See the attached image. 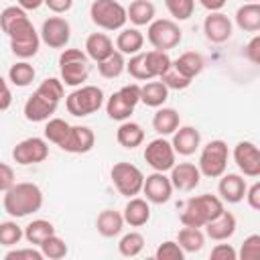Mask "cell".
I'll list each match as a JSON object with an SVG mask.
<instances>
[{"instance_id": "6da1fadb", "label": "cell", "mask_w": 260, "mask_h": 260, "mask_svg": "<svg viewBox=\"0 0 260 260\" xmlns=\"http://www.w3.org/2000/svg\"><path fill=\"white\" fill-rule=\"evenodd\" d=\"M0 28L10 39V51L20 59H30L39 53L41 37L35 30L26 10L16 6H6L0 12Z\"/></svg>"}, {"instance_id": "7a4b0ae2", "label": "cell", "mask_w": 260, "mask_h": 260, "mask_svg": "<svg viewBox=\"0 0 260 260\" xmlns=\"http://www.w3.org/2000/svg\"><path fill=\"white\" fill-rule=\"evenodd\" d=\"M65 93V85L59 77H47L24 102V118L28 122H47L59 108Z\"/></svg>"}, {"instance_id": "3957f363", "label": "cell", "mask_w": 260, "mask_h": 260, "mask_svg": "<svg viewBox=\"0 0 260 260\" xmlns=\"http://www.w3.org/2000/svg\"><path fill=\"white\" fill-rule=\"evenodd\" d=\"M2 203L10 217H26L43 207V191L37 183H14L8 191H4Z\"/></svg>"}, {"instance_id": "277c9868", "label": "cell", "mask_w": 260, "mask_h": 260, "mask_svg": "<svg viewBox=\"0 0 260 260\" xmlns=\"http://www.w3.org/2000/svg\"><path fill=\"white\" fill-rule=\"evenodd\" d=\"M223 201L217 195H197V197H189L183 205V211L179 215L183 225H191V228H203L207 221L215 219L221 211H223Z\"/></svg>"}, {"instance_id": "5b68a950", "label": "cell", "mask_w": 260, "mask_h": 260, "mask_svg": "<svg viewBox=\"0 0 260 260\" xmlns=\"http://www.w3.org/2000/svg\"><path fill=\"white\" fill-rule=\"evenodd\" d=\"M59 73L63 85L77 87L89 75V57L81 49H63L59 55Z\"/></svg>"}, {"instance_id": "8992f818", "label": "cell", "mask_w": 260, "mask_h": 260, "mask_svg": "<svg viewBox=\"0 0 260 260\" xmlns=\"http://www.w3.org/2000/svg\"><path fill=\"white\" fill-rule=\"evenodd\" d=\"M104 106V91L98 85H81L65 98V108L71 116L83 118Z\"/></svg>"}, {"instance_id": "52a82bcc", "label": "cell", "mask_w": 260, "mask_h": 260, "mask_svg": "<svg viewBox=\"0 0 260 260\" xmlns=\"http://www.w3.org/2000/svg\"><path fill=\"white\" fill-rule=\"evenodd\" d=\"M91 22L104 30H120L126 24V8L118 0H93L89 6Z\"/></svg>"}, {"instance_id": "ba28073f", "label": "cell", "mask_w": 260, "mask_h": 260, "mask_svg": "<svg viewBox=\"0 0 260 260\" xmlns=\"http://www.w3.org/2000/svg\"><path fill=\"white\" fill-rule=\"evenodd\" d=\"M228 158H230V150H228V144L223 140H209L201 154H199V173L203 177H209V179H217L225 173L228 169Z\"/></svg>"}, {"instance_id": "9c48e42d", "label": "cell", "mask_w": 260, "mask_h": 260, "mask_svg": "<svg viewBox=\"0 0 260 260\" xmlns=\"http://www.w3.org/2000/svg\"><path fill=\"white\" fill-rule=\"evenodd\" d=\"M140 102V85L138 83H128L124 87H120L118 91H114L108 102H106V112L112 120L116 122H124L132 116L136 104Z\"/></svg>"}, {"instance_id": "30bf717a", "label": "cell", "mask_w": 260, "mask_h": 260, "mask_svg": "<svg viewBox=\"0 0 260 260\" xmlns=\"http://www.w3.org/2000/svg\"><path fill=\"white\" fill-rule=\"evenodd\" d=\"M146 39L148 43L158 49V51H169V49H175L181 41H183V30L181 26L171 20V18H156L148 24V30H146Z\"/></svg>"}, {"instance_id": "8fae6325", "label": "cell", "mask_w": 260, "mask_h": 260, "mask_svg": "<svg viewBox=\"0 0 260 260\" xmlns=\"http://www.w3.org/2000/svg\"><path fill=\"white\" fill-rule=\"evenodd\" d=\"M110 177H112V183L118 189V193L124 197H134L142 191L144 175L132 162H116L110 171Z\"/></svg>"}, {"instance_id": "7c38bea8", "label": "cell", "mask_w": 260, "mask_h": 260, "mask_svg": "<svg viewBox=\"0 0 260 260\" xmlns=\"http://www.w3.org/2000/svg\"><path fill=\"white\" fill-rule=\"evenodd\" d=\"M175 150L173 144L167 138H154L144 146V160L152 171L158 173H167L171 171V167L175 165Z\"/></svg>"}, {"instance_id": "4fadbf2b", "label": "cell", "mask_w": 260, "mask_h": 260, "mask_svg": "<svg viewBox=\"0 0 260 260\" xmlns=\"http://www.w3.org/2000/svg\"><path fill=\"white\" fill-rule=\"evenodd\" d=\"M47 156H49V144H47L45 138H39V136L24 138V140H20V142L12 148V158H14V162H16V165H22V167L43 162Z\"/></svg>"}, {"instance_id": "5bb4252c", "label": "cell", "mask_w": 260, "mask_h": 260, "mask_svg": "<svg viewBox=\"0 0 260 260\" xmlns=\"http://www.w3.org/2000/svg\"><path fill=\"white\" fill-rule=\"evenodd\" d=\"M39 37L51 49H65L71 39V26L63 16H49L41 26Z\"/></svg>"}, {"instance_id": "9a60e30c", "label": "cell", "mask_w": 260, "mask_h": 260, "mask_svg": "<svg viewBox=\"0 0 260 260\" xmlns=\"http://www.w3.org/2000/svg\"><path fill=\"white\" fill-rule=\"evenodd\" d=\"M234 162L244 173V177H260V150L252 140H240L234 146Z\"/></svg>"}, {"instance_id": "2e32d148", "label": "cell", "mask_w": 260, "mask_h": 260, "mask_svg": "<svg viewBox=\"0 0 260 260\" xmlns=\"http://www.w3.org/2000/svg\"><path fill=\"white\" fill-rule=\"evenodd\" d=\"M95 144V134L87 126H69L67 136L59 144L61 150L71 152V154H85L93 148Z\"/></svg>"}, {"instance_id": "e0dca14e", "label": "cell", "mask_w": 260, "mask_h": 260, "mask_svg": "<svg viewBox=\"0 0 260 260\" xmlns=\"http://www.w3.org/2000/svg\"><path fill=\"white\" fill-rule=\"evenodd\" d=\"M142 193L146 195V201L148 203H156V205H162L171 199L173 195V185H171V179L165 175V173H158L154 171L152 175L144 177V183H142Z\"/></svg>"}, {"instance_id": "ac0fdd59", "label": "cell", "mask_w": 260, "mask_h": 260, "mask_svg": "<svg viewBox=\"0 0 260 260\" xmlns=\"http://www.w3.org/2000/svg\"><path fill=\"white\" fill-rule=\"evenodd\" d=\"M171 185L173 189L177 191H193L199 183H201V173H199V167L193 165V162H175L171 167Z\"/></svg>"}, {"instance_id": "d6986e66", "label": "cell", "mask_w": 260, "mask_h": 260, "mask_svg": "<svg viewBox=\"0 0 260 260\" xmlns=\"http://www.w3.org/2000/svg\"><path fill=\"white\" fill-rule=\"evenodd\" d=\"M232 30H234L232 20L228 18V14H223L219 10L209 12L203 20V32H205L207 41H211V43H225L232 37Z\"/></svg>"}, {"instance_id": "ffe728a7", "label": "cell", "mask_w": 260, "mask_h": 260, "mask_svg": "<svg viewBox=\"0 0 260 260\" xmlns=\"http://www.w3.org/2000/svg\"><path fill=\"white\" fill-rule=\"evenodd\" d=\"M217 193L219 199L223 203H240L246 195V179L238 173H223L221 177H217Z\"/></svg>"}, {"instance_id": "44dd1931", "label": "cell", "mask_w": 260, "mask_h": 260, "mask_svg": "<svg viewBox=\"0 0 260 260\" xmlns=\"http://www.w3.org/2000/svg\"><path fill=\"white\" fill-rule=\"evenodd\" d=\"M236 225H238L236 215L223 209L215 219H211V221H207V223L203 225V228H205L203 234H205L209 240H213V242H225V240H230V238L236 234Z\"/></svg>"}, {"instance_id": "7402d4cb", "label": "cell", "mask_w": 260, "mask_h": 260, "mask_svg": "<svg viewBox=\"0 0 260 260\" xmlns=\"http://www.w3.org/2000/svg\"><path fill=\"white\" fill-rule=\"evenodd\" d=\"M173 150L175 154H181V156H191L199 144H201V134L195 126H179L175 132H173Z\"/></svg>"}, {"instance_id": "603a6c76", "label": "cell", "mask_w": 260, "mask_h": 260, "mask_svg": "<svg viewBox=\"0 0 260 260\" xmlns=\"http://www.w3.org/2000/svg\"><path fill=\"white\" fill-rule=\"evenodd\" d=\"M124 223H128L130 228H142L148 223L150 219V203L142 197H128V203L124 205L122 211Z\"/></svg>"}, {"instance_id": "cb8c5ba5", "label": "cell", "mask_w": 260, "mask_h": 260, "mask_svg": "<svg viewBox=\"0 0 260 260\" xmlns=\"http://www.w3.org/2000/svg\"><path fill=\"white\" fill-rule=\"evenodd\" d=\"M116 49H114V43H112V39L106 35V32H91L87 39H85V55L91 59V61H95V63H100V61H104L108 55H112Z\"/></svg>"}, {"instance_id": "d4e9b609", "label": "cell", "mask_w": 260, "mask_h": 260, "mask_svg": "<svg viewBox=\"0 0 260 260\" xmlns=\"http://www.w3.org/2000/svg\"><path fill=\"white\" fill-rule=\"evenodd\" d=\"M171 65H173L183 77H187V79L193 81V79L203 71L205 61H203V57H201L199 53H195V51H185V53H181L175 61H171Z\"/></svg>"}, {"instance_id": "484cf974", "label": "cell", "mask_w": 260, "mask_h": 260, "mask_svg": "<svg viewBox=\"0 0 260 260\" xmlns=\"http://www.w3.org/2000/svg\"><path fill=\"white\" fill-rule=\"evenodd\" d=\"M236 24L244 32H258L260 30V4L246 2L236 10Z\"/></svg>"}, {"instance_id": "4316f807", "label": "cell", "mask_w": 260, "mask_h": 260, "mask_svg": "<svg viewBox=\"0 0 260 260\" xmlns=\"http://www.w3.org/2000/svg\"><path fill=\"white\" fill-rule=\"evenodd\" d=\"M144 47V35L132 26V28H120L118 37H116V49L122 55H136L140 53Z\"/></svg>"}, {"instance_id": "83f0119b", "label": "cell", "mask_w": 260, "mask_h": 260, "mask_svg": "<svg viewBox=\"0 0 260 260\" xmlns=\"http://www.w3.org/2000/svg\"><path fill=\"white\" fill-rule=\"evenodd\" d=\"M169 100V87L158 79L152 81L148 79L144 85H140V102L146 104L148 108H160Z\"/></svg>"}, {"instance_id": "f1b7e54d", "label": "cell", "mask_w": 260, "mask_h": 260, "mask_svg": "<svg viewBox=\"0 0 260 260\" xmlns=\"http://www.w3.org/2000/svg\"><path fill=\"white\" fill-rule=\"evenodd\" d=\"M179 126H181V116H179V112L173 110V108H158L156 114L152 116V128H154V132L160 134V136L173 134Z\"/></svg>"}, {"instance_id": "f546056e", "label": "cell", "mask_w": 260, "mask_h": 260, "mask_svg": "<svg viewBox=\"0 0 260 260\" xmlns=\"http://www.w3.org/2000/svg\"><path fill=\"white\" fill-rule=\"evenodd\" d=\"M116 140H118L120 146L132 150V148H136V146H140L144 142V130H142L140 124L130 122V120H124L118 126V130H116Z\"/></svg>"}, {"instance_id": "4dcf8cb0", "label": "cell", "mask_w": 260, "mask_h": 260, "mask_svg": "<svg viewBox=\"0 0 260 260\" xmlns=\"http://www.w3.org/2000/svg\"><path fill=\"white\" fill-rule=\"evenodd\" d=\"M95 228L98 232L104 236V238H114L122 232L124 228V217L120 211H114V209H104L100 211L98 219H95Z\"/></svg>"}, {"instance_id": "1f68e13d", "label": "cell", "mask_w": 260, "mask_h": 260, "mask_svg": "<svg viewBox=\"0 0 260 260\" xmlns=\"http://www.w3.org/2000/svg\"><path fill=\"white\" fill-rule=\"evenodd\" d=\"M154 12L156 10H154V4L150 0H134L126 8V18L134 26H144V24H150L154 20Z\"/></svg>"}, {"instance_id": "d6a6232c", "label": "cell", "mask_w": 260, "mask_h": 260, "mask_svg": "<svg viewBox=\"0 0 260 260\" xmlns=\"http://www.w3.org/2000/svg\"><path fill=\"white\" fill-rule=\"evenodd\" d=\"M177 242L185 252H199L205 244V234L201 232V228L183 225L177 234Z\"/></svg>"}, {"instance_id": "836d02e7", "label": "cell", "mask_w": 260, "mask_h": 260, "mask_svg": "<svg viewBox=\"0 0 260 260\" xmlns=\"http://www.w3.org/2000/svg\"><path fill=\"white\" fill-rule=\"evenodd\" d=\"M53 234H55V225L49 219H32L24 228V240L28 244H35V246H41V242Z\"/></svg>"}, {"instance_id": "e575fe53", "label": "cell", "mask_w": 260, "mask_h": 260, "mask_svg": "<svg viewBox=\"0 0 260 260\" xmlns=\"http://www.w3.org/2000/svg\"><path fill=\"white\" fill-rule=\"evenodd\" d=\"M98 71L102 77L106 79H116L120 77L124 71H126V61H124V55L120 51H114L112 55H108L104 61L98 63Z\"/></svg>"}, {"instance_id": "d590c367", "label": "cell", "mask_w": 260, "mask_h": 260, "mask_svg": "<svg viewBox=\"0 0 260 260\" xmlns=\"http://www.w3.org/2000/svg\"><path fill=\"white\" fill-rule=\"evenodd\" d=\"M35 67L28 63V61H18V63H14L10 69H8V79H10V83L12 85H16V87H26V85H30L32 81H35Z\"/></svg>"}, {"instance_id": "8d00e7d4", "label": "cell", "mask_w": 260, "mask_h": 260, "mask_svg": "<svg viewBox=\"0 0 260 260\" xmlns=\"http://www.w3.org/2000/svg\"><path fill=\"white\" fill-rule=\"evenodd\" d=\"M144 59H146V67L152 75V79L160 77L169 67H171V57L167 51H158V49H152L148 53H144Z\"/></svg>"}, {"instance_id": "74e56055", "label": "cell", "mask_w": 260, "mask_h": 260, "mask_svg": "<svg viewBox=\"0 0 260 260\" xmlns=\"http://www.w3.org/2000/svg\"><path fill=\"white\" fill-rule=\"evenodd\" d=\"M144 248V236L138 234V232H130V234H124L118 242V252L124 256V258H136Z\"/></svg>"}, {"instance_id": "f35d334b", "label": "cell", "mask_w": 260, "mask_h": 260, "mask_svg": "<svg viewBox=\"0 0 260 260\" xmlns=\"http://www.w3.org/2000/svg\"><path fill=\"white\" fill-rule=\"evenodd\" d=\"M39 250L43 252V258H49V260H61V258H65L67 256V244L57 236V234H53V236H49L47 240H43L41 242V246H39Z\"/></svg>"}, {"instance_id": "ab89813d", "label": "cell", "mask_w": 260, "mask_h": 260, "mask_svg": "<svg viewBox=\"0 0 260 260\" xmlns=\"http://www.w3.org/2000/svg\"><path fill=\"white\" fill-rule=\"evenodd\" d=\"M69 126L71 124H67L63 118H49L47 124H45V140L59 146L63 142V138L67 136V132H69Z\"/></svg>"}, {"instance_id": "60d3db41", "label": "cell", "mask_w": 260, "mask_h": 260, "mask_svg": "<svg viewBox=\"0 0 260 260\" xmlns=\"http://www.w3.org/2000/svg\"><path fill=\"white\" fill-rule=\"evenodd\" d=\"M22 238H24V230L16 221L12 219L0 221V246H6V248L16 246Z\"/></svg>"}, {"instance_id": "b9f144b4", "label": "cell", "mask_w": 260, "mask_h": 260, "mask_svg": "<svg viewBox=\"0 0 260 260\" xmlns=\"http://www.w3.org/2000/svg\"><path fill=\"white\" fill-rule=\"evenodd\" d=\"M165 6L175 20H187L193 16L195 0H165Z\"/></svg>"}, {"instance_id": "7bdbcfd3", "label": "cell", "mask_w": 260, "mask_h": 260, "mask_svg": "<svg viewBox=\"0 0 260 260\" xmlns=\"http://www.w3.org/2000/svg\"><path fill=\"white\" fill-rule=\"evenodd\" d=\"M126 71H128L134 79H138V81H148V79H152V75H150V71H148V67H146V59H144V53H142V51L130 57V61L126 63Z\"/></svg>"}, {"instance_id": "ee69618b", "label": "cell", "mask_w": 260, "mask_h": 260, "mask_svg": "<svg viewBox=\"0 0 260 260\" xmlns=\"http://www.w3.org/2000/svg\"><path fill=\"white\" fill-rule=\"evenodd\" d=\"M154 258H156V260H183V258H185V250L179 246V242L167 240V242H162V244L156 248Z\"/></svg>"}, {"instance_id": "f6af8a7d", "label": "cell", "mask_w": 260, "mask_h": 260, "mask_svg": "<svg viewBox=\"0 0 260 260\" xmlns=\"http://www.w3.org/2000/svg\"><path fill=\"white\" fill-rule=\"evenodd\" d=\"M158 79H160L169 89H187V87L191 85V79L183 77V75H181L173 65H171V67H169V69H167Z\"/></svg>"}, {"instance_id": "bcb514c9", "label": "cell", "mask_w": 260, "mask_h": 260, "mask_svg": "<svg viewBox=\"0 0 260 260\" xmlns=\"http://www.w3.org/2000/svg\"><path fill=\"white\" fill-rule=\"evenodd\" d=\"M242 260H258L260 258V236L258 234H252L244 240L242 248H240V254H238Z\"/></svg>"}, {"instance_id": "7dc6e473", "label": "cell", "mask_w": 260, "mask_h": 260, "mask_svg": "<svg viewBox=\"0 0 260 260\" xmlns=\"http://www.w3.org/2000/svg\"><path fill=\"white\" fill-rule=\"evenodd\" d=\"M6 260H43V252L37 248H16L4 254Z\"/></svg>"}, {"instance_id": "c3c4849f", "label": "cell", "mask_w": 260, "mask_h": 260, "mask_svg": "<svg viewBox=\"0 0 260 260\" xmlns=\"http://www.w3.org/2000/svg\"><path fill=\"white\" fill-rule=\"evenodd\" d=\"M209 258L211 260H236L238 252L232 244H215L209 252Z\"/></svg>"}, {"instance_id": "681fc988", "label": "cell", "mask_w": 260, "mask_h": 260, "mask_svg": "<svg viewBox=\"0 0 260 260\" xmlns=\"http://www.w3.org/2000/svg\"><path fill=\"white\" fill-rule=\"evenodd\" d=\"M244 55H246L248 61H252L254 65H260V35H254V37L248 41V45H246V49H244Z\"/></svg>"}, {"instance_id": "f907efd6", "label": "cell", "mask_w": 260, "mask_h": 260, "mask_svg": "<svg viewBox=\"0 0 260 260\" xmlns=\"http://www.w3.org/2000/svg\"><path fill=\"white\" fill-rule=\"evenodd\" d=\"M14 183H16V181H14V171H12V167L6 165V162H0V193L8 191Z\"/></svg>"}, {"instance_id": "816d5d0a", "label": "cell", "mask_w": 260, "mask_h": 260, "mask_svg": "<svg viewBox=\"0 0 260 260\" xmlns=\"http://www.w3.org/2000/svg\"><path fill=\"white\" fill-rule=\"evenodd\" d=\"M244 199L248 201V205L252 207V209H260V183L256 181V183H252L250 187H246V195H244Z\"/></svg>"}, {"instance_id": "f5cc1de1", "label": "cell", "mask_w": 260, "mask_h": 260, "mask_svg": "<svg viewBox=\"0 0 260 260\" xmlns=\"http://www.w3.org/2000/svg\"><path fill=\"white\" fill-rule=\"evenodd\" d=\"M51 12L55 14H63V12H69L71 6H73V0H45L43 2Z\"/></svg>"}, {"instance_id": "db71d44e", "label": "cell", "mask_w": 260, "mask_h": 260, "mask_svg": "<svg viewBox=\"0 0 260 260\" xmlns=\"http://www.w3.org/2000/svg\"><path fill=\"white\" fill-rule=\"evenodd\" d=\"M10 104H12V91H10L8 83H6V79L0 75V112L8 110Z\"/></svg>"}, {"instance_id": "11a10c76", "label": "cell", "mask_w": 260, "mask_h": 260, "mask_svg": "<svg viewBox=\"0 0 260 260\" xmlns=\"http://www.w3.org/2000/svg\"><path fill=\"white\" fill-rule=\"evenodd\" d=\"M225 2H228V0H199V4H201L205 10H209V12L221 10V8L225 6Z\"/></svg>"}, {"instance_id": "9f6ffc18", "label": "cell", "mask_w": 260, "mask_h": 260, "mask_svg": "<svg viewBox=\"0 0 260 260\" xmlns=\"http://www.w3.org/2000/svg\"><path fill=\"white\" fill-rule=\"evenodd\" d=\"M45 0H16V4L22 8V10H37L43 6Z\"/></svg>"}, {"instance_id": "6f0895ef", "label": "cell", "mask_w": 260, "mask_h": 260, "mask_svg": "<svg viewBox=\"0 0 260 260\" xmlns=\"http://www.w3.org/2000/svg\"><path fill=\"white\" fill-rule=\"evenodd\" d=\"M248 2H256V0H248Z\"/></svg>"}]
</instances>
